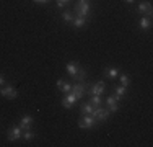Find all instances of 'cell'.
Segmentation results:
<instances>
[{
    "mask_svg": "<svg viewBox=\"0 0 153 147\" xmlns=\"http://www.w3.org/2000/svg\"><path fill=\"white\" fill-rule=\"evenodd\" d=\"M114 92H116V95H114V97L117 98V100H121V98L126 97V93H127V87L119 85V87H116V88H114Z\"/></svg>",
    "mask_w": 153,
    "mask_h": 147,
    "instance_id": "2e32d148",
    "label": "cell"
},
{
    "mask_svg": "<svg viewBox=\"0 0 153 147\" xmlns=\"http://www.w3.org/2000/svg\"><path fill=\"white\" fill-rule=\"evenodd\" d=\"M93 110H94V106L88 101V103H83L82 108H80V111H82V115H91Z\"/></svg>",
    "mask_w": 153,
    "mask_h": 147,
    "instance_id": "e0dca14e",
    "label": "cell"
},
{
    "mask_svg": "<svg viewBox=\"0 0 153 147\" xmlns=\"http://www.w3.org/2000/svg\"><path fill=\"white\" fill-rule=\"evenodd\" d=\"M21 136H23V129H21L20 126H13V128H10V129L7 131L8 141H18V139H21Z\"/></svg>",
    "mask_w": 153,
    "mask_h": 147,
    "instance_id": "8992f818",
    "label": "cell"
},
{
    "mask_svg": "<svg viewBox=\"0 0 153 147\" xmlns=\"http://www.w3.org/2000/svg\"><path fill=\"white\" fill-rule=\"evenodd\" d=\"M47 0H34V3H46Z\"/></svg>",
    "mask_w": 153,
    "mask_h": 147,
    "instance_id": "484cf974",
    "label": "cell"
},
{
    "mask_svg": "<svg viewBox=\"0 0 153 147\" xmlns=\"http://www.w3.org/2000/svg\"><path fill=\"white\" fill-rule=\"evenodd\" d=\"M94 126H98V121L94 119L93 115H82V118L78 119V128L82 129H91Z\"/></svg>",
    "mask_w": 153,
    "mask_h": 147,
    "instance_id": "7a4b0ae2",
    "label": "cell"
},
{
    "mask_svg": "<svg viewBox=\"0 0 153 147\" xmlns=\"http://www.w3.org/2000/svg\"><path fill=\"white\" fill-rule=\"evenodd\" d=\"M65 67H67V72H68V75H70L72 79H75L76 72H78V69H80V64H78V62H75V61H70L67 65H65Z\"/></svg>",
    "mask_w": 153,
    "mask_h": 147,
    "instance_id": "8fae6325",
    "label": "cell"
},
{
    "mask_svg": "<svg viewBox=\"0 0 153 147\" xmlns=\"http://www.w3.org/2000/svg\"><path fill=\"white\" fill-rule=\"evenodd\" d=\"M68 2H70V0H57V7H59V8H62V7L67 5Z\"/></svg>",
    "mask_w": 153,
    "mask_h": 147,
    "instance_id": "cb8c5ba5",
    "label": "cell"
},
{
    "mask_svg": "<svg viewBox=\"0 0 153 147\" xmlns=\"http://www.w3.org/2000/svg\"><path fill=\"white\" fill-rule=\"evenodd\" d=\"M85 79H86V72H85V69L80 67L78 72H76V75H75V80L76 82H85Z\"/></svg>",
    "mask_w": 153,
    "mask_h": 147,
    "instance_id": "44dd1931",
    "label": "cell"
},
{
    "mask_svg": "<svg viewBox=\"0 0 153 147\" xmlns=\"http://www.w3.org/2000/svg\"><path fill=\"white\" fill-rule=\"evenodd\" d=\"M138 25H140V29H150L152 28V18L150 16H142Z\"/></svg>",
    "mask_w": 153,
    "mask_h": 147,
    "instance_id": "9a60e30c",
    "label": "cell"
},
{
    "mask_svg": "<svg viewBox=\"0 0 153 147\" xmlns=\"http://www.w3.org/2000/svg\"><path fill=\"white\" fill-rule=\"evenodd\" d=\"M106 108L111 113H116L119 110V100L116 97H108L106 98Z\"/></svg>",
    "mask_w": 153,
    "mask_h": 147,
    "instance_id": "9c48e42d",
    "label": "cell"
},
{
    "mask_svg": "<svg viewBox=\"0 0 153 147\" xmlns=\"http://www.w3.org/2000/svg\"><path fill=\"white\" fill-rule=\"evenodd\" d=\"M57 88H59L60 92H64V93H68V92L72 90V85L70 83H67V82H64L62 79L57 80Z\"/></svg>",
    "mask_w": 153,
    "mask_h": 147,
    "instance_id": "5bb4252c",
    "label": "cell"
},
{
    "mask_svg": "<svg viewBox=\"0 0 153 147\" xmlns=\"http://www.w3.org/2000/svg\"><path fill=\"white\" fill-rule=\"evenodd\" d=\"M0 95H2V97H5V98H8V100H13V98L18 97V92H16L15 87L7 85L5 88H2V90H0Z\"/></svg>",
    "mask_w": 153,
    "mask_h": 147,
    "instance_id": "ba28073f",
    "label": "cell"
},
{
    "mask_svg": "<svg viewBox=\"0 0 153 147\" xmlns=\"http://www.w3.org/2000/svg\"><path fill=\"white\" fill-rule=\"evenodd\" d=\"M90 103H91L94 108H96V106H101V105H103V98H101V95H91Z\"/></svg>",
    "mask_w": 153,
    "mask_h": 147,
    "instance_id": "ac0fdd59",
    "label": "cell"
},
{
    "mask_svg": "<svg viewBox=\"0 0 153 147\" xmlns=\"http://www.w3.org/2000/svg\"><path fill=\"white\" fill-rule=\"evenodd\" d=\"M86 21H88V18H85V16H80V15H75V18H74V26L75 28H83L86 25Z\"/></svg>",
    "mask_w": 153,
    "mask_h": 147,
    "instance_id": "4fadbf2b",
    "label": "cell"
},
{
    "mask_svg": "<svg viewBox=\"0 0 153 147\" xmlns=\"http://www.w3.org/2000/svg\"><path fill=\"white\" fill-rule=\"evenodd\" d=\"M86 90H88V87H86V83L85 82H76L72 85V93H75V97H76V100H80V98H83L86 95Z\"/></svg>",
    "mask_w": 153,
    "mask_h": 147,
    "instance_id": "277c9868",
    "label": "cell"
},
{
    "mask_svg": "<svg viewBox=\"0 0 153 147\" xmlns=\"http://www.w3.org/2000/svg\"><path fill=\"white\" fill-rule=\"evenodd\" d=\"M119 82H121V85L124 87H129L130 85V77L129 75H126V74H119Z\"/></svg>",
    "mask_w": 153,
    "mask_h": 147,
    "instance_id": "ffe728a7",
    "label": "cell"
},
{
    "mask_svg": "<svg viewBox=\"0 0 153 147\" xmlns=\"http://www.w3.org/2000/svg\"><path fill=\"white\" fill-rule=\"evenodd\" d=\"M91 115L94 116V119L98 121V123H104V121H108L109 115H111V111H109L108 108H101V106H96V108L93 110Z\"/></svg>",
    "mask_w": 153,
    "mask_h": 147,
    "instance_id": "3957f363",
    "label": "cell"
},
{
    "mask_svg": "<svg viewBox=\"0 0 153 147\" xmlns=\"http://www.w3.org/2000/svg\"><path fill=\"white\" fill-rule=\"evenodd\" d=\"M104 92H106V83L104 82H98V83H94V85L91 88H88L86 90V95H103Z\"/></svg>",
    "mask_w": 153,
    "mask_h": 147,
    "instance_id": "5b68a950",
    "label": "cell"
},
{
    "mask_svg": "<svg viewBox=\"0 0 153 147\" xmlns=\"http://www.w3.org/2000/svg\"><path fill=\"white\" fill-rule=\"evenodd\" d=\"M75 103H76V97H75V93H72V92L65 93V97L62 98V106H64V108H67V110L74 108Z\"/></svg>",
    "mask_w": 153,
    "mask_h": 147,
    "instance_id": "52a82bcc",
    "label": "cell"
},
{
    "mask_svg": "<svg viewBox=\"0 0 153 147\" xmlns=\"http://www.w3.org/2000/svg\"><path fill=\"white\" fill-rule=\"evenodd\" d=\"M2 85H5V77L0 74V87H2Z\"/></svg>",
    "mask_w": 153,
    "mask_h": 147,
    "instance_id": "d4e9b609",
    "label": "cell"
},
{
    "mask_svg": "<svg viewBox=\"0 0 153 147\" xmlns=\"http://www.w3.org/2000/svg\"><path fill=\"white\" fill-rule=\"evenodd\" d=\"M119 74H121V70H119L117 67H109L106 70V75L109 77V79H117Z\"/></svg>",
    "mask_w": 153,
    "mask_h": 147,
    "instance_id": "d6986e66",
    "label": "cell"
},
{
    "mask_svg": "<svg viewBox=\"0 0 153 147\" xmlns=\"http://www.w3.org/2000/svg\"><path fill=\"white\" fill-rule=\"evenodd\" d=\"M21 137H23L25 141H33V139H34V132H33L31 129L23 131V136H21Z\"/></svg>",
    "mask_w": 153,
    "mask_h": 147,
    "instance_id": "603a6c76",
    "label": "cell"
},
{
    "mask_svg": "<svg viewBox=\"0 0 153 147\" xmlns=\"http://www.w3.org/2000/svg\"><path fill=\"white\" fill-rule=\"evenodd\" d=\"M74 18H75V13L68 12V10H65V12L62 13V20L64 21H74Z\"/></svg>",
    "mask_w": 153,
    "mask_h": 147,
    "instance_id": "7402d4cb",
    "label": "cell"
},
{
    "mask_svg": "<svg viewBox=\"0 0 153 147\" xmlns=\"http://www.w3.org/2000/svg\"><path fill=\"white\" fill-rule=\"evenodd\" d=\"M126 2H127V3H132V2H134V0H126Z\"/></svg>",
    "mask_w": 153,
    "mask_h": 147,
    "instance_id": "4316f807",
    "label": "cell"
},
{
    "mask_svg": "<svg viewBox=\"0 0 153 147\" xmlns=\"http://www.w3.org/2000/svg\"><path fill=\"white\" fill-rule=\"evenodd\" d=\"M138 12L145 13L147 16H152V3L150 2H142L138 3Z\"/></svg>",
    "mask_w": 153,
    "mask_h": 147,
    "instance_id": "7c38bea8",
    "label": "cell"
},
{
    "mask_svg": "<svg viewBox=\"0 0 153 147\" xmlns=\"http://www.w3.org/2000/svg\"><path fill=\"white\" fill-rule=\"evenodd\" d=\"M33 121H34V119H33V116L25 115L23 118H21V121H20L18 126H20L23 131H28V129H31V128H33Z\"/></svg>",
    "mask_w": 153,
    "mask_h": 147,
    "instance_id": "30bf717a",
    "label": "cell"
},
{
    "mask_svg": "<svg viewBox=\"0 0 153 147\" xmlns=\"http://www.w3.org/2000/svg\"><path fill=\"white\" fill-rule=\"evenodd\" d=\"M90 10H91V3H90V0H78V2H76V5H75L76 15L88 18L90 16Z\"/></svg>",
    "mask_w": 153,
    "mask_h": 147,
    "instance_id": "6da1fadb",
    "label": "cell"
}]
</instances>
